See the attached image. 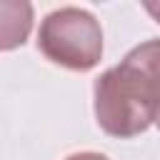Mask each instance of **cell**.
<instances>
[{"label": "cell", "mask_w": 160, "mask_h": 160, "mask_svg": "<svg viewBox=\"0 0 160 160\" xmlns=\"http://www.w3.org/2000/svg\"><path fill=\"white\" fill-rule=\"evenodd\" d=\"M92 95L95 120L112 138H135L155 122L150 85L145 75L128 60L108 68L95 80Z\"/></svg>", "instance_id": "cell-1"}, {"label": "cell", "mask_w": 160, "mask_h": 160, "mask_svg": "<svg viewBox=\"0 0 160 160\" xmlns=\"http://www.w3.org/2000/svg\"><path fill=\"white\" fill-rule=\"evenodd\" d=\"M122 60H128L130 65H135L148 85H150V95H152V108H155V125L160 128V40H145L140 45H135Z\"/></svg>", "instance_id": "cell-4"}, {"label": "cell", "mask_w": 160, "mask_h": 160, "mask_svg": "<svg viewBox=\"0 0 160 160\" xmlns=\"http://www.w3.org/2000/svg\"><path fill=\"white\" fill-rule=\"evenodd\" d=\"M65 160H110V158H108V155H102V152L85 150V152H72V155H68Z\"/></svg>", "instance_id": "cell-5"}, {"label": "cell", "mask_w": 160, "mask_h": 160, "mask_svg": "<svg viewBox=\"0 0 160 160\" xmlns=\"http://www.w3.org/2000/svg\"><path fill=\"white\" fill-rule=\"evenodd\" d=\"M142 8L155 18V22H160V2H152V0H145L142 2Z\"/></svg>", "instance_id": "cell-6"}, {"label": "cell", "mask_w": 160, "mask_h": 160, "mask_svg": "<svg viewBox=\"0 0 160 160\" xmlns=\"http://www.w3.org/2000/svg\"><path fill=\"white\" fill-rule=\"evenodd\" d=\"M32 30V5L25 0H0V50L22 48Z\"/></svg>", "instance_id": "cell-3"}, {"label": "cell", "mask_w": 160, "mask_h": 160, "mask_svg": "<svg viewBox=\"0 0 160 160\" xmlns=\"http://www.w3.org/2000/svg\"><path fill=\"white\" fill-rule=\"evenodd\" d=\"M38 50L68 70H92L102 58V28L82 8H58L48 12L38 30Z\"/></svg>", "instance_id": "cell-2"}]
</instances>
